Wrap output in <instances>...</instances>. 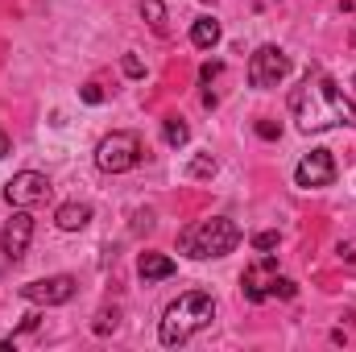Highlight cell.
I'll use <instances>...</instances> for the list:
<instances>
[{"mask_svg":"<svg viewBox=\"0 0 356 352\" xmlns=\"http://www.w3.org/2000/svg\"><path fill=\"white\" fill-rule=\"evenodd\" d=\"M8 145H13V141H8V133H4V129H0V158H4V154H8Z\"/></svg>","mask_w":356,"mask_h":352,"instance_id":"603a6c76","label":"cell"},{"mask_svg":"<svg viewBox=\"0 0 356 352\" xmlns=\"http://www.w3.org/2000/svg\"><path fill=\"white\" fill-rule=\"evenodd\" d=\"M294 182H298L302 191L332 186V182H336V158H332V150H311V154L294 166Z\"/></svg>","mask_w":356,"mask_h":352,"instance_id":"ba28073f","label":"cell"},{"mask_svg":"<svg viewBox=\"0 0 356 352\" xmlns=\"http://www.w3.org/2000/svg\"><path fill=\"white\" fill-rule=\"evenodd\" d=\"M141 162V137L137 133H108L95 150V166L104 175H124Z\"/></svg>","mask_w":356,"mask_h":352,"instance_id":"277c9868","label":"cell"},{"mask_svg":"<svg viewBox=\"0 0 356 352\" xmlns=\"http://www.w3.org/2000/svg\"><path fill=\"white\" fill-rule=\"evenodd\" d=\"M294 294H298V286L290 278H277V273L269 278V298H294Z\"/></svg>","mask_w":356,"mask_h":352,"instance_id":"e0dca14e","label":"cell"},{"mask_svg":"<svg viewBox=\"0 0 356 352\" xmlns=\"http://www.w3.org/2000/svg\"><path fill=\"white\" fill-rule=\"evenodd\" d=\"M241 245V228L228 216H211L199 224H186L178 232V253H186L191 262H207V257H228Z\"/></svg>","mask_w":356,"mask_h":352,"instance_id":"3957f363","label":"cell"},{"mask_svg":"<svg viewBox=\"0 0 356 352\" xmlns=\"http://www.w3.org/2000/svg\"><path fill=\"white\" fill-rule=\"evenodd\" d=\"M211 319H216V298L203 294V290H186V294H178L175 303L166 307L162 328H158V340H162L166 349H178V344H186L195 332L211 328Z\"/></svg>","mask_w":356,"mask_h":352,"instance_id":"7a4b0ae2","label":"cell"},{"mask_svg":"<svg viewBox=\"0 0 356 352\" xmlns=\"http://www.w3.org/2000/svg\"><path fill=\"white\" fill-rule=\"evenodd\" d=\"M257 137H266V141H277V137H282V125H273V120H257Z\"/></svg>","mask_w":356,"mask_h":352,"instance_id":"44dd1931","label":"cell"},{"mask_svg":"<svg viewBox=\"0 0 356 352\" xmlns=\"http://www.w3.org/2000/svg\"><path fill=\"white\" fill-rule=\"evenodd\" d=\"M4 199L13 207H33V203H46L50 199V178L38 175V170H21L4 182Z\"/></svg>","mask_w":356,"mask_h":352,"instance_id":"52a82bcc","label":"cell"},{"mask_svg":"<svg viewBox=\"0 0 356 352\" xmlns=\"http://www.w3.org/2000/svg\"><path fill=\"white\" fill-rule=\"evenodd\" d=\"M141 17L154 25V33H166V4L162 0H141Z\"/></svg>","mask_w":356,"mask_h":352,"instance_id":"5bb4252c","label":"cell"},{"mask_svg":"<svg viewBox=\"0 0 356 352\" xmlns=\"http://www.w3.org/2000/svg\"><path fill=\"white\" fill-rule=\"evenodd\" d=\"M54 224H58L63 232H79V228H88L91 224V203H79V199L63 203V207L54 211Z\"/></svg>","mask_w":356,"mask_h":352,"instance_id":"8fae6325","label":"cell"},{"mask_svg":"<svg viewBox=\"0 0 356 352\" xmlns=\"http://www.w3.org/2000/svg\"><path fill=\"white\" fill-rule=\"evenodd\" d=\"M269 278H273V257H266V262H257V265H249V269H245L241 290H245V298H249V303H266V298H269Z\"/></svg>","mask_w":356,"mask_h":352,"instance_id":"30bf717a","label":"cell"},{"mask_svg":"<svg viewBox=\"0 0 356 352\" xmlns=\"http://www.w3.org/2000/svg\"><path fill=\"white\" fill-rule=\"evenodd\" d=\"M191 42H195L199 50H211V46L220 42V21H216V17H199V21L191 25Z\"/></svg>","mask_w":356,"mask_h":352,"instance_id":"4fadbf2b","label":"cell"},{"mask_svg":"<svg viewBox=\"0 0 356 352\" xmlns=\"http://www.w3.org/2000/svg\"><path fill=\"white\" fill-rule=\"evenodd\" d=\"M216 170H220V166H216V158H211V154H195V158H191V166H186V175H191V178H216Z\"/></svg>","mask_w":356,"mask_h":352,"instance_id":"2e32d148","label":"cell"},{"mask_svg":"<svg viewBox=\"0 0 356 352\" xmlns=\"http://www.w3.org/2000/svg\"><path fill=\"white\" fill-rule=\"evenodd\" d=\"M178 265L175 257H166V253H141V262H137V273H141V282L149 286V282H162V278H170Z\"/></svg>","mask_w":356,"mask_h":352,"instance_id":"7c38bea8","label":"cell"},{"mask_svg":"<svg viewBox=\"0 0 356 352\" xmlns=\"http://www.w3.org/2000/svg\"><path fill=\"white\" fill-rule=\"evenodd\" d=\"M116 323H120V315H116V311H99V315H95V323H91V332H95V336H108V332H116Z\"/></svg>","mask_w":356,"mask_h":352,"instance_id":"ac0fdd59","label":"cell"},{"mask_svg":"<svg viewBox=\"0 0 356 352\" xmlns=\"http://www.w3.org/2000/svg\"><path fill=\"white\" fill-rule=\"evenodd\" d=\"M290 75V54L282 50V46H257L253 50V58H249V83L253 88H277L282 79Z\"/></svg>","mask_w":356,"mask_h":352,"instance_id":"5b68a950","label":"cell"},{"mask_svg":"<svg viewBox=\"0 0 356 352\" xmlns=\"http://www.w3.org/2000/svg\"><path fill=\"white\" fill-rule=\"evenodd\" d=\"M29 241H33V216H29L25 207H17V211H13V220L0 228V253L17 265L21 257H25Z\"/></svg>","mask_w":356,"mask_h":352,"instance_id":"9c48e42d","label":"cell"},{"mask_svg":"<svg viewBox=\"0 0 356 352\" xmlns=\"http://www.w3.org/2000/svg\"><path fill=\"white\" fill-rule=\"evenodd\" d=\"M83 99H88V104H104V91L95 88V83H88V88H83Z\"/></svg>","mask_w":356,"mask_h":352,"instance_id":"7402d4cb","label":"cell"},{"mask_svg":"<svg viewBox=\"0 0 356 352\" xmlns=\"http://www.w3.org/2000/svg\"><path fill=\"white\" fill-rule=\"evenodd\" d=\"M162 137H166V145H186L191 141V129H186V120H178V116H170L166 125H162Z\"/></svg>","mask_w":356,"mask_h":352,"instance_id":"9a60e30c","label":"cell"},{"mask_svg":"<svg viewBox=\"0 0 356 352\" xmlns=\"http://www.w3.org/2000/svg\"><path fill=\"white\" fill-rule=\"evenodd\" d=\"M253 249H257V253L277 249V232H257V237H253Z\"/></svg>","mask_w":356,"mask_h":352,"instance_id":"d6986e66","label":"cell"},{"mask_svg":"<svg viewBox=\"0 0 356 352\" xmlns=\"http://www.w3.org/2000/svg\"><path fill=\"white\" fill-rule=\"evenodd\" d=\"M120 67H124V75H129V79H141V75H145V67H141V58H137V54H124V63H120Z\"/></svg>","mask_w":356,"mask_h":352,"instance_id":"ffe728a7","label":"cell"},{"mask_svg":"<svg viewBox=\"0 0 356 352\" xmlns=\"http://www.w3.org/2000/svg\"><path fill=\"white\" fill-rule=\"evenodd\" d=\"M75 290H79V282H75L71 273H54V278L25 282V286H21V298H29V303H38V307H63V303L75 298Z\"/></svg>","mask_w":356,"mask_h":352,"instance_id":"8992f818","label":"cell"},{"mask_svg":"<svg viewBox=\"0 0 356 352\" xmlns=\"http://www.w3.org/2000/svg\"><path fill=\"white\" fill-rule=\"evenodd\" d=\"M290 112H294L302 133H323L332 125H353L356 129V104L323 71L302 75V83L290 91Z\"/></svg>","mask_w":356,"mask_h":352,"instance_id":"6da1fadb","label":"cell"}]
</instances>
